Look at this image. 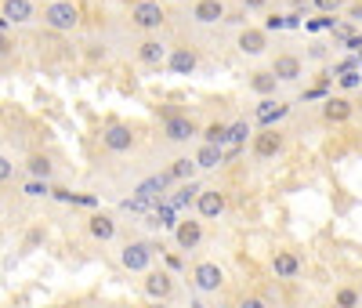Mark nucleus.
Listing matches in <instances>:
<instances>
[{
	"mask_svg": "<svg viewBox=\"0 0 362 308\" xmlns=\"http://www.w3.org/2000/svg\"><path fill=\"white\" fill-rule=\"evenodd\" d=\"M156 251H160V246L145 243V239H131V243H127L123 251H120V265H123L127 272H141V276H145L148 269H153Z\"/></svg>",
	"mask_w": 362,
	"mask_h": 308,
	"instance_id": "f257e3e1",
	"label": "nucleus"
},
{
	"mask_svg": "<svg viewBox=\"0 0 362 308\" xmlns=\"http://www.w3.org/2000/svg\"><path fill=\"white\" fill-rule=\"evenodd\" d=\"M44 22L55 33H73L80 26V11H76V4H69V0H55V4L44 8Z\"/></svg>",
	"mask_w": 362,
	"mask_h": 308,
	"instance_id": "f03ea898",
	"label": "nucleus"
},
{
	"mask_svg": "<svg viewBox=\"0 0 362 308\" xmlns=\"http://www.w3.org/2000/svg\"><path fill=\"white\" fill-rule=\"evenodd\" d=\"M193 286L200 294H218L221 286H225V269L218 261H200V265H193Z\"/></svg>",
	"mask_w": 362,
	"mask_h": 308,
	"instance_id": "7ed1b4c3",
	"label": "nucleus"
},
{
	"mask_svg": "<svg viewBox=\"0 0 362 308\" xmlns=\"http://www.w3.org/2000/svg\"><path fill=\"white\" fill-rule=\"evenodd\" d=\"M163 22H167V15H163V8L156 0H141V4L131 8V26L141 29V33H156Z\"/></svg>",
	"mask_w": 362,
	"mask_h": 308,
	"instance_id": "20e7f679",
	"label": "nucleus"
},
{
	"mask_svg": "<svg viewBox=\"0 0 362 308\" xmlns=\"http://www.w3.org/2000/svg\"><path fill=\"white\" fill-rule=\"evenodd\" d=\"M102 149L105 153H131L134 149V131L127 127V123H105L102 131Z\"/></svg>",
	"mask_w": 362,
	"mask_h": 308,
	"instance_id": "39448f33",
	"label": "nucleus"
},
{
	"mask_svg": "<svg viewBox=\"0 0 362 308\" xmlns=\"http://www.w3.org/2000/svg\"><path fill=\"white\" fill-rule=\"evenodd\" d=\"M200 134V127H196V120L193 116H185V113H167V120H163V138L167 141H193Z\"/></svg>",
	"mask_w": 362,
	"mask_h": 308,
	"instance_id": "423d86ee",
	"label": "nucleus"
},
{
	"mask_svg": "<svg viewBox=\"0 0 362 308\" xmlns=\"http://www.w3.org/2000/svg\"><path fill=\"white\" fill-rule=\"evenodd\" d=\"M283 146H286L283 131H279V127H265V131H258V134H253V146H250V153L258 156V160H275V156L283 153Z\"/></svg>",
	"mask_w": 362,
	"mask_h": 308,
	"instance_id": "0eeeda50",
	"label": "nucleus"
},
{
	"mask_svg": "<svg viewBox=\"0 0 362 308\" xmlns=\"http://www.w3.org/2000/svg\"><path fill=\"white\" fill-rule=\"evenodd\" d=\"M141 290L148 301H170V294H174V276L163 272V269H148L141 279Z\"/></svg>",
	"mask_w": 362,
	"mask_h": 308,
	"instance_id": "6e6552de",
	"label": "nucleus"
},
{
	"mask_svg": "<svg viewBox=\"0 0 362 308\" xmlns=\"http://www.w3.org/2000/svg\"><path fill=\"white\" fill-rule=\"evenodd\" d=\"M225 207H228V200H225L221 189H203V192L196 196V214H200V221H218V218L225 214Z\"/></svg>",
	"mask_w": 362,
	"mask_h": 308,
	"instance_id": "1a4fd4ad",
	"label": "nucleus"
},
{
	"mask_svg": "<svg viewBox=\"0 0 362 308\" xmlns=\"http://www.w3.org/2000/svg\"><path fill=\"white\" fill-rule=\"evenodd\" d=\"M272 73H275L279 84H297V80L305 76V62L297 55H290V51H283V55L272 58Z\"/></svg>",
	"mask_w": 362,
	"mask_h": 308,
	"instance_id": "9d476101",
	"label": "nucleus"
},
{
	"mask_svg": "<svg viewBox=\"0 0 362 308\" xmlns=\"http://www.w3.org/2000/svg\"><path fill=\"white\" fill-rule=\"evenodd\" d=\"M301 272H305V261L297 258L293 251H275V254H272V276H275V279L293 283Z\"/></svg>",
	"mask_w": 362,
	"mask_h": 308,
	"instance_id": "9b49d317",
	"label": "nucleus"
},
{
	"mask_svg": "<svg viewBox=\"0 0 362 308\" xmlns=\"http://www.w3.org/2000/svg\"><path fill=\"white\" fill-rule=\"evenodd\" d=\"M174 243H178V251H196L203 243V221L200 218H181L174 225Z\"/></svg>",
	"mask_w": 362,
	"mask_h": 308,
	"instance_id": "f8f14e48",
	"label": "nucleus"
},
{
	"mask_svg": "<svg viewBox=\"0 0 362 308\" xmlns=\"http://www.w3.org/2000/svg\"><path fill=\"white\" fill-rule=\"evenodd\" d=\"M236 48H239V55H246V58H261V55L268 51V33L246 26V29H239V36H236Z\"/></svg>",
	"mask_w": 362,
	"mask_h": 308,
	"instance_id": "ddd939ff",
	"label": "nucleus"
},
{
	"mask_svg": "<svg viewBox=\"0 0 362 308\" xmlns=\"http://www.w3.org/2000/svg\"><path fill=\"white\" fill-rule=\"evenodd\" d=\"M225 18H228L225 0H196L193 4V22H200V26H218Z\"/></svg>",
	"mask_w": 362,
	"mask_h": 308,
	"instance_id": "4468645a",
	"label": "nucleus"
},
{
	"mask_svg": "<svg viewBox=\"0 0 362 308\" xmlns=\"http://www.w3.org/2000/svg\"><path fill=\"white\" fill-rule=\"evenodd\" d=\"M88 232H91V239H98V243H109L113 236H116V218L113 214H91L88 218Z\"/></svg>",
	"mask_w": 362,
	"mask_h": 308,
	"instance_id": "2eb2a0df",
	"label": "nucleus"
},
{
	"mask_svg": "<svg viewBox=\"0 0 362 308\" xmlns=\"http://www.w3.org/2000/svg\"><path fill=\"white\" fill-rule=\"evenodd\" d=\"M351 113H355V106H351L348 98H326L323 102V120L326 123H348Z\"/></svg>",
	"mask_w": 362,
	"mask_h": 308,
	"instance_id": "dca6fc26",
	"label": "nucleus"
},
{
	"mask_svg": "<svg viewBox=\"0 0 362 308\" xmlns=\"http://www.w3.org/2000/svg\"><path fill=\"white\" fill-rule=\"evenodd\" d=\"M163 55H167V48H163V40H156V36H145L138 44V58L145 62V66H160Z\"/></svg>",
	"mask_w": 362,
	"mask_h": 308,
	"instance_id": "f3484780",
	"label": "nucleus"
},
{
	"mask_svg": "<svg viewBox=\"0 0 362 308\" xmlns=\"http://www.w3.org/2000/svg\"><path fill=\"white\" fill-rule=\"evenodd\" d=\"M250 91H258L261 98H272L275 91H279V80H275L272 69H258V73L250 76Z\"/></svg>",
	"mask_w": 362,
	"mask_h": 308,
	"instance_id": "a211bd4d",
	"label": "nucleus"
},
{
	"mask_svg": "<svg viewBox=\"0 0 362 308\" xmlns=\"http://www.w3.org/2000/svg\"><path fill=\"white\" fill-rule=\"evenodd\" d=\"M290 113V106H283V102H272L265 98L261 106H258V120H261V127H275V120H283Z\"/></svg>",
	"mask_w": 362,
	"mask_h": 308,
	"instance_id": "6ab92c4d",
	"label": "nucleus"
},
{
	"mask_svg": "<svg viewBox=\"0 0 362 308\" xmlns=\"http://www.w3.org/2000/svg\"><path fill=\"white\" fill-rule=\"evenodd\" d=\"M193 174H196V160L193 156H178V160H170V167H167L170 181H193Z\"/></svg>",
	"mask_w": 362,
	"mask_h": 308,
	"instance_id": "aec40b11",
	"label": "nucleus"
},
{
	"mask_svg": "<svg viewBox=\"0 0 362 308\" xmlns=\"http://www.w3.org/2000/svg\"><path fill=\"white\" fill-rule=\"evenodd\" d=\"M0 8H4L8 22H29V18H33V4H29V0H4Z\"/></svg>",
	"mask_w": 362,
	"mask_h": 308,
	"instance_id": "412c9836",
	"label": "nucleus"
},
{
	"mask_svg": "<svg viewBox=\"0 0 362 308\" xmlns=\"http://www.w3.org/2000/svg\"><path fill=\"white\" fill-rule=\"evenodd\" d=\"M193 160H196V167H203V171H214L218 163H221V146H200V153H196Z\"/></svg>",
	"mask_w": 362,
	"mask_h": 308,
	"instance_id": "4be33fe9",
	"label": "nucleus"
},
{
	"mask_svg": "<svg viewBox=\"0 0 362 308\" xmlns=\"http://www.w3.org/2000/svg\"><path fill=\"white\" fill-rule=\"evenodd\" d=\"M26 171H29L33 178H40V181H48L55 167H51V160H48V156H40V153H36V156H29V160H26Z\"/></svg>",
	"mask_w": 362,
	"mask_h": 308,
	"instance_id": "5701e85b",
	"label": "nucleus"
},
{
	"mask_svg": "<svg viewBox=\"0 0 362 308\" xmlns=\"http://www.w3.org/2000/svg\"><path fill=\"white\" fill-rule=\"evenodd\" d=\"M333 304H337V308H358V304H362V294L355 290V286H337Z\"/></svg>",
	"mask_w": 362,
	"mask_h": 308,
	"instance_id": "b1692460",
	"label": "nucleus"
},
{
	"mask_svg": "<svg viewBox=\"0 0 362 308\" xmlns=\"http://www.w3.org/2000/svg\"><path fill=\"white\" fill-rule=\"evenodd\" d=\"M203 146H221V141H228V123H210V127H203Z\"/></svg>",
	"mask_w": 362,
	"mask_h": 308,
	"instance_id": "393cba45",
	"label": "nucleus"
},
{
	"mask_svg": "<svg viewBox=\"0 0 362 308\" xmlns=\"http://www.w3.org/2000/svg\"><path fill=\"white\" fill-rule=\"evenodd\" d=\"M200 192H203V189H200V181H185V185H181V192L174 196V207H185V203H193Z\"/></svg>",
	"mask_w": 362,
	"mask_h": 308,
	"instance_id": "a878e982",
	"label": "nucleus"
},
{
	"mask_svg": "<svg viewBox=\"0 0 362 308\" xmlns=\"http://www.w3.org/2000/svg\"><path fill=\"white\" fill-rule=\"evenodd\" d=\"M170 66H174L178 73H193V69H196V55H193V51H178Z\"/></svg>",
	"mask_w": 362,
	"mask_h": 308,
	"instance_id": "bb28decb",
	"label": "nucleus"
},
{
	"mask_svg": "<svg viewBox=\"0 0 362 308\" xmlns=\"http://www.w3.org/2000/svg\"><path fill=\"white\" fill-rule=\"evenodd\" d=\"M22 192H26V196H51V185L40 181V178H33V181L22 185Z\"/></svg>",
	"mask_w": 362,
	"mask_h": 308,
	"instance_id": "cd10ccee",
	"label": "nucleus"
},
{
	"mask_svg": "<svg viewBox=\"0 0 362 308\" xmlns=\"http://www.w3.org/2000/svg\"><path fill=\"white\" fill-rule=\"evenodd\" d=\"M246 134H250L246 123H228V141H243Z\"/></svg>",
	"mask_w": 362,
	"mask_h": 308,
	"instance_id": "c85d7f7f",
	"label": "nucleus"
},
{
	"mask_svg": "<svg viewBox=\"0 0 362 308\" xmlns=\"http://www.w3.org/2000/svg\"><path fill=\"white\" fill-rule=\"evenodd\" d=\"M312 4H315L319 11H326V15H333V11H340V8H344V0H312Z\"/></svg>",
	"mask_w": 362,
	"mask_h": 308,
	"instance_id": "c756f323",
	"label": "nucleus"
},
{
	"mask_svg": "<svg viewBox=\"0 0 362 308\" xmlns=\"http://www.w3.org/2000/svg\"><path fill=\"white\" fill-rule=\"evenodd\" d=\"M236 308H268V304H265V298L250 294V298H239V304H236Z\"/></svg>",
	"mask_w": 362,
	"mask_h": 308,
	"instance_id": "7c9ffc66",
	"label": "nucleus"
},
{
	"mask_svg": "<svg viewBox=\"0 0 362 308\" xmlns=\"http://www.w3.org/2000/svg\"><path fill=\"white\" fill-rule=\"evenodd\" d=\"M8 178H15V163L8 156H0V181H8Z\"/></svg>",
	"mask_w": 362,
	"mask_h": 308,
	"instance_id": "2f4dec72",
	"label": "nucleus"
},
{
	"mask_svg": "<svg viewBox=\"0 0 362 308\" xmlns=\"http://www.w3.org/2000/svg\"><path fill=\"white\" fill-rule=\"evenodd\" d=\"M40 239H44V232H40V229H36V232H29V239H26V251H33V246H36Z\"/></svg>",
	"mask_w": 362,
	"mask_h": 308,
	"instance_id": "473e14b6",
	"label": "nucleus"
},
{
	"mask_svg": "<svg viewBox=\"0 0 362 308\" xmlns=\"http://www.w3.org/2000/svg\"><path fill=\"white\" fill-rule=\"evenodd\" d=\"M11 51V40H8V33H0V55H8Z\"/></svg>",
	"mask_w": 362,
	"mask_h": 308,
	"instance_id": "72a5a7b5",
	"label": "nucleus"
},
{
	"mask_svg": "<svg viewBox=\"0 0 362 308\" xmlns=\"http://www.w3.org/2000/svg\"><path fill=\"white\" fill-rule=\"evenodd\" d=\"M145 308H170V301H148Z\"/></svg>",
	"mask_w": 362,
	"mask_h": 308,
	"instance_id": "f704fd0d",
	"label": "nucleus"
},
{
	"mask_svg": "<svg viewBox=\"0 0 362 308\" xmlns=\"http://www.w3.org/2000/svg\"><path fill=\"white\" fill-rule=\"evenodd\" d=\"M246 8H265V0H243Z\"/></svg>",
	"mask_w": 362,
	"mask_h": 308,
	"instance_id": "c9c22d12",
	"label": "nucleus"
},
{
	"mask_svg": "<svg viewBox=\"0 0 362 308\" xmlns=\"http://www.w3.org/2000/svg\"><path fill=\"white\" fill-rule=\"evenodd\" d=\"M8 26H11V22H8V18H4V15H0V33H4Z\"/></svg>",
	"mask_w": 362,
	"mask_h": 308,
	"instance_id": "e433bc0d",
	"label": "nucleus"
},
{
	"mask_svg": "<svg viewBox=\"0 0 362 308\" xmlns=\"http://www.w3.org/2000/svg\"><path fill=\"white\" fill-rule=\"evenodd\" d=\"M188 308H210L207 301H193V304H188Z\"/></svg>",
	"mask_w": 362,
	"mask_h": 308,
	"instance_id": "4c0bfd02",
	"label": "nucleus"
},
{
	"mask_svg": "<svg viewBox=\"0 0 362 308\" xmlns=\"http://www.w3.org/2000/svg\"><path fill=\"white\" fill-rule=\"evenodd\" d=\"M351 18H362V4H358V8H351Z\"/></svg>",
	"mask_w": 362,
	"mask_h": 308,
	"instance_id": "58836bf2",
	"label": "nucleus"
},
{
	"mask_svg": "<svg viewBox=\"0 0 362 308\" xmlns=\"http://www.w3.org/2000/svg\"><path fill=\"white\" fill-rule=\"evenodd\" d=\"M326 308H337V304H326Z\"/></svg>",
	"mask_w": 362,
	"mask_h": 308,
	"instance_id": "ea45409f",
	"label": "nucleus"
},
{
	"mask_svg": "<svg viewBox=\"0 0 362 308\" xmlns=\"http://www.w3.org/2000/svg\"><path fill=\"white\" fill-rule=\"evenodd\" d=\"M0 4H4V0H0Z\"/></svg>",
	"mask_w": 362,
	"mask_h": 308,
	"instance_id": "a19ab883",
	"label": "nucleus"
}]
</instances>
